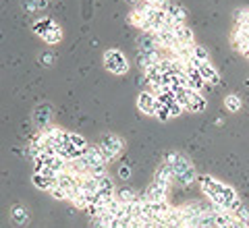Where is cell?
Masks as SVG:
<instances>
[{"label":"cell","mask_w":249,"mask_h":228,"mask_svg":"<svg viewBox=\"0 0 249 228\" xmlns=\"http://www.w3.org/2000/svg\"><path fill=\"white\" fill-rule=\"evenodd\" d=\"M164 13H166V17H168V21L173 23V25H183V23H187V11L183 9L181 4L170 2Z\"/></svg>","instance_id":"13"},{"label":"cell","mask_w":249,"mask_h":228,"mask_svg":"<svg viewBox=\"0 0 249 228\" xmlns=\"http://www.w3.org/2000/svg\"><path fill=\"white\" fill-rule=\"evenodd\" d=\"M178 208H181L185 228H197L199 218L204 214V206L197 201H191V203H185V206H178Z\"/></svg>","instance_id":"7"},{"label":"cell","mask_w":249,"mask_h":228,"mask_svg":"<svg viewBox=\"0 0 249 228\" xmlns=\"http://www.w3.org/2000/svg\"><path fill=\"white\" fill-rule=\"evenodd\" d=\"M104 67L108 73H112V75H124L129 70V62L121 50L110 48L104 52Z\"/></svg>","instance_id":"6"},{"label":"cell","mask_w":249,"mask_h":228,"mask_svg":"<svg viewBox=\"0 0 249 228\" xmlns=\"http://www.w3.org/2000/svg\"><path fill=\"white\" fill-rule=\"evenodd\" d=\"M89 147L88 139L79 133H69L67 131V137H65V145H62V152H60V158H65L67 162L69 160H77L81 158L85 154V149Z\"/></svg>","instance_id":"4"},{"label":"cell","mask_w":249,"mask_h":228,"mask_svg":"<svg viewBox=\"0 0 249 228\" xmlns=\"http://www.w3.org/2000/svg\"><path fill=\"white\" fill-rule=\"evenodd\" d=\"M154 116H156V119H158V121H162V123H166V121L173 119L168 110H166L164 106H160V104H158V108H156V114H154Z\"/></svg>","instance_id":"25"},{"label":"cell","mask_w":249,"mask_h":228,"mask_svg":"<svg viewBox=\"0 0 249 228\" xmlns=\"http://www.w3.org/2000/svg\"><path fill=\"white\" fill-rule=\"evenodd\" d=\"M127 2H133V4H135V2H137V0H127Z\"/></svg>","instance_id":"30"},{"label":"cell","mask_w":249,"mask_h":228,"mask_svg":"<svg viewBox=\"0 0 249 228\" xmlns=\"http://www.w3.org/2000/svg\"><path fill=\"white\" fill-rule=\"evenodd\" d=\"M79 160L85 166V170H88V175H91V176H104L106 175V160H104L102 152L98 149V145H89Z\"/></svg>","instance_id":"3"},{"label":"cell","mask_w":249,"mask_h":228,"mask_svg":"<svg viewBox=\"0 0 249 228\" xmlns=\"http://www.w3.org/2000/svg\"><path fill=\"white\" fill-rule=\"evenodd\" d=\"M34 185L42 191H50V189L56 185V176H48V175H42V172H34Z\"/></svg>","instance_id":"15"},{"label":"cell","mask_w":249,"mask_h":228,"mask_svg":"<svg viewBox=\"0 0 249 228\" xmlns=\"http://www.w3.org/2000/svg\"><path fill=\"white\" fill-rule=\"evenodd\" d=\"M91 224H93V228H108L100 218H93V220H91Z\"/></svg>","instance_id":"27"},{"label":"cell","mask_w":249,"mask_h":228,"mask_svg":"<svg viewBox=\"0 0 249 228\" xmlns=\"http://www.w3.org/2000/svg\"><path fill=\"white\" fill-rule=\"evenodd\" d=\"M142 2H147V4H154V6H158L160 2H164V0H142Z\"/></svg>","instance_id":"28"},{"label":"cell","mask_w":249,"mask_h":228,"mask_svg":"<svg viewBox=\"0 0 249 228\" xmlns=\"http://www.w3.org/2000/svg\"><path fill=\"white\" fill-rule=\"evenodd\" d=\"M197 180H199L201 193H204L208 197V201L214 203V206L227 210V211H232L241 203V199L237 197V191L231 185H224L220 180H216L214 176H208V175L197 176Z\"/></svg>","instance_id":"1"},{"label":"cell","mask_w":249,"mask_h":228,"mask_svg":"<svg viewBox=\"0 0 249 228\" xmlns=\"http://www.w3.org/2000/svg\"><path fill=\"white\" fill-rule=\"evenodd\" d=\"M243 56H245V58H247V60H249V50H247V52H245V54H243Z\"/></svg>","instance_id":"29"},{"label":"cell","mask_w":249,"mask_h":228,"mask_svg":"<svg viewBox=\"0 0 249 228\" xmlns=\"http://www.w3.org/2000/svg\"><path fill=\"white\" fill-rule=\"evenodd\" d=\"M11 218H13V222L17 224V226H25L27 220H29V214H27V210L23 208V206H15L11 210Z\"/></svg>","instance_id":"17"},{"label":"cell","mask_w":249,"mask_h":228,"mask_svg":"<svg viewBox=\"0 0 249 228\" xmlns=\"http://www.w3.org/2000/svg\"><path fill=\"white\" fill-rule=\"evenodd\" d=\"M173 31H175V40H177V44H181V46H191V44H196L193 31H191V27L187 25V23H183V25H175Z\"/></svg>","instance_id":"12"},{"label":"cell","mask_w":249,"mask_h":228,"mask_svg":"<svg viewBox=\"0 0 249 228\" xmlns=\"http://www.w3.org/2000/svg\"><path fill=\"white\" fill-rule=\"evenodd\" d=\"M193 65V62H189ZM197 70H199V77L204 79L206 85H218L220 83V73H218V69L212 65V62H199V65H193Z\"/></svg>","instance_id":"9"},{"label":"cell","mask_w":249,"mask_h":228,"mask_svg":"<svg viewBox=\"0 0 249 228\" xmlns=\"http://www.w3.org/2000/svg\"><path fill=\"white\" fill-rule=\"evenodd\" d=\"M52 25H54V21H52V19H37V21L34 23V34L42 37Z\"/></svg>","instance_id":"23"},{"label":"cell","mask_w":249,"mask_h":228,"mask_svg":"<svg viewBox=\"0 0 249 228\" xmlns=\"http://www.w3.org/2000/svg\"><path fill=\"white\" fill-rule=\"evenodd\" d=\"M50 195H52V199H58V201H65V199H69V195H67V191H62V189L58 187V185H54L50 191H48Z\"/></svg>","instance_id":"24"},{"label":"cell","mask_w":249,"mask_h":228,"mask_svg":"<svg viewBox=\"0 0 249 228\" xmlns=\"http://www.w3.org/2000/svg\"><path fill=\"white\" fill-rule=\"evenodd\" d=\"M48 106H44V108H37L36 110V116H34V119H36V124H37V127H40V129H44V127H48V121H50V112H48Z\"/></svg>","instance_id":"21"},{"label":"cell","mask_w":249,"mask_h":228,"mask_svg":"<svg viewBox=\"0 0 249 228\" xmlns=\"http://www.w3.org/2000/svg\"><path fill=\"white\" fill-rule=\"evenodd\" d=\"M143 197H145L147 201H166V197H168V189H164V187H160V185L152 183L150 187L145 189Z\"/></svg>","instance_id":"14"},{"label":"cell","mask_w":249,"mask_h":228,"mask_svg":"<svg viewBox=\"0 0 249 228\" xmlns=\"http://www.w3.org/2000/svg\"><path fill=\"white\" fill-rule=\"evenodd\" d=\"M129 175H131L129 166H121V170H119V176H121V178H129Z\"/></svg>","instance_id":"26"},{"label":"cell","mask_w":249,"mask_h":228,"mask_svg":"<svg viewBox=\"0 0 249 228\" xmlns=\"http://www.w3.org/2000/svg\"><path fill=\"white\" fill-rule=\"evenodd\" d=\"M98 149L102 152L106 162H112V160L119 158L121 152L124 149V141L119 135H112V133H110V135H104L102 139H100Z\"/></svg>","instance_id":"5"},{"label":"cell","mask_w":249,"mask_h":228,"mask_svg":"<svg viewBox=\"0 0 249 228\" xmlns=\"http://www.w3.org/2000/svg\"><path fill=\"white\" fill-rule=\"evenodd\" d=\"M241 106H243V102H241V96H237V93H231V96L224 98V108L229 112H239Z\"/></svg>","instance_id":"19"},{"label":"cell","mask_w":249,"mask_h":228,"mask_svg":"<svg viewBox=\"0 0 249 228\" xmlns=\"http://www.w3.org/2000/svg\"><path fill=\"white\" fill-rule=\"evenodd\" d=\"M42 40L48 44V46H54V44H58V42L62 40V31H60V27L56 25V23H54V25L42 35Z\"/></svg>","instance_id":"16"},{"label":"cell","mask_w":249,"mask_h":228,"mask_svg":"<svg viewBox=\"0 0 249 228\" xmlns=\"http://www.w3.org/2000/svg\"><path fill=\"white\" fill-rule=\"evenodd\" d=\"M129 23H131V25H135L137 29L143 31V27H145V15L135 6V9L129 13Z\"/></svg>","instance_id":"20"},{"label":"cell","mask_w":249,"mask_h":228,"mask_svg":"<svg viewBox=\"0 0 249 228\" xmlns=\"http://www.w3.org/2000/svg\"><path fill=\"white\" fill-rule=\"evenodd\" d=\"M164 162L170 166V170H173V178L177 180L178 185H191L193 180H197V172L196 168H193V164L185 158L183 154H177V152H168L164 156Z\"/></svg>","instance_id":"2"},{"label":"cell","mask_w":249,"mask_h":228,"mask_svg":"<svg viewBox=\"0 0 249 228\" xmlns=\"http://www.w3.org/2000/svg\"><path fill=\"white\" fill-rule=\"evenodd\" d=\"M156 108H158V100L152 91H142L137 96V110L145 116H154L156 114Z\"/></svg>","instance_id":"10"},{"label":"cell","mask_w":249,"mask_h":228,"mask_svg":"<svg viewBox=\"0 0 249 228\" xmlns=\"http://www.w3.org/2000/svg\"><path fill=\"white\" fill-rule=\"evenodd\" d=\"M156 100H158V104L160 106H164L168 112H170V116H181L183 114V108H181V104L177 102V98H175V93L170 91V89H166V91H162V93H158L156 96Z\"/></svg>","instance_id":"8"},{"label":"cell","mask_w":249,"mask_h":228,"mask_svg":"<svg viewBox=\"0 0 249 228\" xmlns=\"http://www.w3.org/2000/svg\"><path fill=\"white\" fill-rule=\"evenodd\" d=\"M139 195L133 191V189H121L119 193H116V199H119L123 206H129V203H133Z\"/></svg>","instance_id":"22"},{"label":"cell","mask_w":249,"mask_h":228,"mask_svg":"<svg viewBox=\"0 0 249 228\" xmlns=\"http://www.w3.org/2000/svg\"><path fill=\"white\" fill-rule=\"evenodd\" d=\"M189 62H193V65H199V62H210V52L204 48V46L196 44V46H193V56H191Z\"/></svg>","instance_id":"18"},{"label":"cell","mask_w":249,"mask_h":228,"mask_svg":"<svg viewBox=\"0 0 249 228\" xmlns=\"http://www.w3.org/2000/svg\"><path fill=\"white\" fill-rule=\"evenodd\" d=\"M173 180H175V178H173V170H170V166H168L166 162H162L160 168L156 170V175H154V183L170 191V187H173Z\"/></svg>","instance_id":"11"}]
</instances>
